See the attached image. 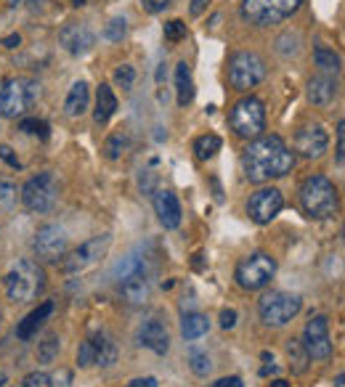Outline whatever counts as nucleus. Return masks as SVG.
<instances>
[{"instance_id": "obj_54", "label": "nucleus", "mask_w": 345, "mask_h": 387, "mask_svg": "<svg viewBox=\"0 0 345 387\" xmlns=\"http://www.w3.org/2000/svg\"><path fill=\"white\" fill-rule=\"evenodd\" d=\"M0 326H3V313H0Z\"/></svg>"}, {"instance_id": "obj_34", "label": "nucleus", "mask_w": 345, "mask_h": 387, "mask_svg": "<svg viewBox=\"0 0 345 387\" xmlns=\"http://www.w3.org/2000/svg\"><path fill=\"white\" fill-rule=\"evenodd\" d=\"M128 32V21L122 17H115L106 27H103V40H109V43H120L122 37Z\"/></svg>"}, {"instance_id": "obj_17", "label": "nucleus", "mask_w": 345, "mask_h": 387, "mask_svg": "<svg viewBox=\"0 0 345 387\" xmlns=\"http://www.w3.org/2000/svg\"><path fill=\"white\" fill-rule=\"evenodd\" d=\"M327 143H329V135L322 125H306L300 128L297 135H295V152L306 159H316L322 154L327 152Z\"/></svg>"}, {"instance_id": "obj_52", "label": "nucleus", "mask_w": 345, "mask_h": 387, "mask_svg": "<svg viewBox=\"0 0 345 387\" xmlns=\"http://www.w3.org/2000/svg\"><path fill=\"white\" fill-rule=\"evenodd\" d=\"M72 6H86V0H72Z\"/></svg>"}, {"instance_id": "obj_41", "label": "nucleus", "mask_w": 345, "mask_h": 387, "mask_svg": "<svg viewBox=\"0 0 345 387\" xmlns=\"http://www.w3.org/2000/svg\"><path fill=\"white\" fill-rule=\"evenodd\" d=\"M141 3H144V11H149V14H159L170 6V0H141Z\"/></svg>"}, {"instance_id": "obj_14", "label": "nucleus", "mask_w": 345, "mask_h": 387, "mask_svg": "<svg viewBox=\"0 0 345 387\" xmlns=\"http://www.w3.org/2000/svg\"><path fill=\"white\" fill-rule=\"evenodd\" d=\"M32 250L40 260L59 263L69 250V239L64 234V228H59V226H43V228H37V234L32 239Z\"/></svg>"}, {"instance_id": "obj_12", "label": "nucleus", "mask_w": 345, "mask_h": 387, "mask_svg": "<svg viewBox=\"0 0 345 387\" xmlns=\"http://www.w3.org/2000/svg\"><path fill=\"white\" fill-rule=\"evenodd\" d=\"M117 342L109 332H96L90 335L80 345L77 350V366L80 369H88V366H101V369H109L112 364H117Z\"/></svg>"}, {"instance_id": "obj_2", "label": "nucleus", "mask_w": 345, "mask_h": 387, "mask_svg": "<svg viewBox=\"0 0 345 387\" xmlns=\"http://www.w3.org/2000/svg\"><path fill=\"white\" fill-rule=\"evenodd\" d=\"M115 281H117V292L125 303L144 305L152 297V286H155L149 260L141 255H128L115 270Z\"/></svg>"}, {"instance_id": "obj_6", "label": "nucleus", "mask_w": 345, "mask_h": 387, "mask_svg": "<svg viewBox=\"0 0 345 387\" xmlns=\"http://www.w3.org/2000/svg\"><path fill=\"white\" fill-rule=\"evenodd\" d=\"M303 0H241V19L255 27H274L290 19Z\"/></svg>"}, {"instance_id": "obj_44", "label": "nucleus", "mask_w": 345, "mask_h": 387, "mask_svg": "<svg viewBox=\"0 0 345 387\" xmlns=\"http://www.w3.org/2000/svg\"><path fill=\"white\" fill-rule=\"evenodd\" d=\"M213 387H244V385H241L239 377H224V379H218Z\"/></svg>"}, {"instance_id": "obj_47", "label": "nucleus", "mask_w": 345, "mask_h": 387, "mask_svg": "<svg viewBox=\"0 0 345 387\" xmlns=\"http://www.w3.org/2000/svg\"><path fill=\"white\" fill-rule=\"evenodd\" d=\"M165 75H168V72H165V64H159V69H157V83H162Z\"/></svg>"}, {"instance_id": "obj_19", "label": "nucleus", "mask_w": 345, "mask_h": 387, "mask_svg": "<svg viewBox=\"0 0 345 387\" xmlns=\"http://www.w3.org/2000/svg\"><path fill=\"white\" fill-rule=\"evenodd\" d=\"M152 204H155L157 218L165 228L172 231V228L181 226V202H178V197L172 194L170 188H157L152 194Z\"/></svg>"}, {"instance_id": "obj_38", "label": "nucleus", "mask_w": 345, "mask_h": 387, "mask_svg": "<svg viewBox=\"0 0 345 387\" xmlns=\"http://www.w3.org/2000/svg\"><path fill=\"white\" fill-rule=\"evenodd\" d=\"M24 387H53V379L46 371H32L24 377Z\"/></svg>"}, {"instance_id": "obj_18", "label": "nucleus", "mask_w": 345, "mask_h": 387, "mask_svg": "<svg viewBox=\"0 0 345 387\" xmlns=\"http://www.w3.org/2000/svg\"><path fill=\"white\" fill-rule=\"evenodd\" d=\"M59 43H61V48H64L67 53H72V56H86V53L96 46V34L90 32L88 24L72 21V24H67V27H61Z\"/></svg>"}, {"instance_id": "obj_11", "label": "nucleus", "mask_w": 345, "mask_h": 387, "mask_svg": "<svg viewBox=\"0 0 345 387\" xmlns=\"http://www.w3.org/2000/svg\"><path fill=\"white\" fill-rule=\"evenodd\" d=\"M274 273H276L274 257L266 252H255V255H250V257H244L239 266H237L234 279H237V284H239L241 289L258 292V289H263V286L274 279Z\"/></svg>"}, {"instance_id": "obj_5", "label": "nucleus", "mask_w": 345, "mask_h": 387, "mask_svg": "<svg viewBox=\"0 0 345 387\" xmlns=\"http://www.w3.org/2000/svg\"><path fill=\"white\" fill-rule=\"evenodd\" d=\"M40 96V85L27 77H11L0 85V117L17 119L21 117Z\"/></svg>"}, {"instance_id": "obj_30", "label": "nucleus", "mask_w": 345, "mask_h": 387, "mask_svg": "<svg viewBox=\"0 0 345 387\" xmlns=\"http://www.w3.org/2000/svg\"><path fill=\"white\" fill-rule=\"evenodd\" d=\"M313 59H316V67H322L324 72H340V56L327 46H316Z\"/></svg>"}, {"instance_id": "obj_28", "label": "nucleus", "mask_w": 345, "mask_h": 387, "mask_svg": "<svg viewBox=\"0 0 345 387\" xmlns=\"http://www.w3.org/2000/svg\"><path fill=\"white\" fill-rule=\"evenodd\" d=\"M287 358H290V369L295 371V374H306L308 371V364L310 358L308 353H306V348H303V342L300 339H290L287 342Z\"/></svg>"}, {"instance_id": "obj_53", "label": "nucleus", "mask_w": 345, "mask_h": 387, "mask_svg": "<svg viewBox=\"0 0 345 387\" xmlns=\"http://www.w3.org/2000/svg\"><path fill=\"white\" fill-rule=\"evenodd\" d=\"M6 385V374H3V371H0V387Z\"/></svg>"}, {"instance_id": "obj_50", "label": "nucleus", "mask_w": 345, "mask_h": 387, "mask_svg": "<svg viewBox=\"0 0 345 387\" xmlns=\"http://www.w3.org/2000/svg\"><path fill=\"white\" fill-rule=\"evenodd\" d=\"M335 387H345V374H337V379H335Z\"/></svg>"}, {"instance_id": "obj_15", "label": "nucleus", "mask_w": 345, "mask_h": 387, "mask_svg": "<svg viewBox=\"0 0 345 387\" xmlns=\"http://www.w3.org/2000/svg\"><path fill=\"white\" fill-rule=\"evenodd\" d=\"M282 207H284L282 191L274 188V186H268V188H258V191L250 197V202H247V215L255 220L258 226H266V223H271V220L282 212Z\"/></svg>"}, {"instance_id": "obj_31", "label": "nucleus", "mask_w": 345, "mask_h": 387, "mask_svg": "<svg viewBox=\"0 0 345 387\" xmlns=\"http://www.w3.org/2000/svg\"><path fill=\"white\" fill-rule=\"evenodd\" d=\"M19 130H21V133H32V135H37L40 141H46V138L51 135V128H48V122H46V119H37V117L21 119Z\"/></svg>"}, {"instance_id": "obj_43", "label": "nucleus", "mask_w": 345, "mask_h": 387, "mask_svg": "<svg viewBox=\"0 0 345 387\" xmlns=\"http://www.w3.org/2000/svg\"><path fill=\"white\" fill-rule=\"evenodd\" d=\"M207 8V0H191L189 6V14L191 17H202V11Z\"/></svg>"}, {"instance_id": "obj_27", "label": "nucleus", "mask_w": 345, "mask_h": 387, "mask_svg": "<svg viewBox=\"0 0 345 387\" xmlns=\"http://www.w3.org/2000/svg\"><path fill=\"white\" fill-rule=\"evenodd\" d=\"M128 149H130V133L128 130H117L103 141V157L106 159H120Z\"/></svg>"}, {"instance_id": "obj_24", "label": "nucleus", "mask_w": 345, "mask_h": 387, "mask_svg": "<svg viewBox=\"0 0 345 387\" xmlns=\"http://www.w3.org/2000/svg\"><path fill=\"white\" fill-rule=\"evenodd\" d=\"M88 99H90V88H88V83L77 80V83L69 88L67 101H64V112H67L69 117H80L88 109Z\"/></svg>"}, {"instance_id": "obj_13", "label": "nucleus", "mask_w": 345, "mask_h": 387, "mask_svg": "<svg viewBox=\"0 0 345 387\" xmlns=\"http://www.w3.org/2000/svg\"><path fill=\"white\" fill-rule=\"evenodd\" d=\"M21 202L27 210L32 212H48L53 210V204L59 202V183L53 178V172H37L34 178H30L21 186Z\"/></svg>"}, {"instance_id": "obj_3", "label": "nucleus", "mask_w": 345, "mask_h": 387, "mask_svg": "<svg viewBox=\"0 0 345 387\" xmlns=\"http://www.w3.org/2000/svg\"><path fill=\"white\" fill-rule=\"evenodd\" d=\"M3 284H6V295H8L11 303H34L46 292V270L40 268L34 260L24 257V260H17L14 268L6 273Z\"/></svg>"}, {"instance_id": "obj_36", "label": "nucleus", "mask_w": 345, "mask_h": 387, "mask_svg": "<svg viewBox=\"0 0 345 387\" xmlns=\"http://www.w3.org/2000/svg\"><path fill=\"white\" fill-rule=\"evenodd\" d=\"M115 83L120 85L122 90H130L133 83H136V69L130 67V64H122V67L115 69Z\"/></svg>"}, {"instance_id": "obj_20", "label": "nucleus", "mask_w": 345, "mask_h": 387, "mask_svg": "<svg viewBox=\"0 0 345 387\" xmlns=\"http://www.w3.org/2000/svg\"><path fill=\"white\" fill-rule=\"evenodd\" d=\"M138 342H141L144 348H149L152 353L165 355L168 350H170V335H168V326H165L159 319L144 321L141 329H138Z\"/></svg>"}, {"instance_id": "obj_1", "label": "nucleus", "mask_w": 345, "mask_h": 387, "mask_svg": "<svg viewBox=\"0 0 345 387\" xmlns=\"http://www.w3.org/2000/svg\"><path fill=\"white\" fill-rule=\"evenodd\" d=\"M241 168L250 183H268V181L284 178L287 172H293L295 152L279 135H263L244 149Z\"/></svg>"}, {"instance_id": "obj_33", "label": "nucleus", "mask_w": 345, "mask_h": 387, "mask_svg": "<svg viewBox=\"0 0 345 387\" xmlns=\"http://www.w3.org/2000/svg\"><path fill=\"white\" fill-rule=\"evenodd\" d=\"M189 364H191V371H194L197 377H207V374H210V369H213V364H210L207 353L197 350V348H191V350H189Z\"/></svg>"}, {"instance_id": "obj_9", "label": "nucleus", "mask_w": 345, "mask_h": 387, "mask_svg": "<svg viewBox=\"0 0 345 387\" xmlns=\"http://www.w3.org/2000/svg\"><path fill=\"white\" fill-rule=\"evenodd\" d=\"M228 125L239 138H258L266 130V106H263V101L255 96L239 99L228 115Z\"/></svg>"}, {"instance_id": "obj_26", "label": "nucleus", "mask_w": 345, "mask_h": 387, "mask_svg": "<svg viewBox=\"0 0 345 387\" xmlns=\"http://www.w3.org/2000/svg\"><path fill=\"white\" fill-rule=\"evenodd\" d=\"M210 332V321L202 316V313H184V319H181V335L184 339H199V337H205Z\"/></svg>"}, {"instance_id": "obj_35", "label": "nucleus", "mask_w": 345, "mask_h": 387, "mask_svg": "<svg viewBox=\"0 0 345 387\" xmlns=\"http://www.w3.org/2000/svg\"><path fill=\"white\" fill-rule=\"evenodd\" d=\"M59 355V337L51 335L46 342H40V350H37V358L40 364H53V358Z\"/></svg>"}, {"instance_id": "obj_37", "label": "nucleus", "mask_w": 345, "mask_h": 387, "mask_svg": "<svg viewBox=\"0 0 345 387\" xmlns=\"http://www.w3.org/2000/svg\"><path fill=\"white\" fill-rule=\"evenodd\" d=\"M186 37V24L181 21V19H172L165 24V40H170V43H178V40H184Z\"/></svg>"}, {"instance_id": "obj_10", "label": "nucleus", "mask_w": 345, "mask_h": 387, "mask_svg": "<svg viewBox=\"0 0 345 387\" xmlns=\"http://www.w3.org/2000/svg\"><path fill=\"white\" fill-rule=\"evenodd\" d=\"M266 77V61L253 51H237L228 61V83L237 90H250L263 83Z\"/></svg>"}, {"instance_id": "obj_23", "label": "nucleus", "mask_w": 345, "mask_h": 387, "mask_svg": "<svg viewBox=\"0 0 345 387\" xmlns=\"http://www.w3.org/2000/svg\"><path fill=\"white\" fill-rule=\"evenodd\" d=\"M51 313H53V303H51V300H48V303H40L32 310V313H27V316H24V321H21V324L17 326V337H19V339H32L34 332L43 326V321L48 319Z\"/></svg>"}, {"instance_id": "obj_8", "label": "nucleus", "mask_w": 345, "mask_h": 387, "mask_svg": "<svg viewBox=\"0 0 345 387\" xmlns=\"http://www.w3.org/2000/svg\"><path fill=\"white\" fill-rule=\"evenodd\" d=\"M303 308V300L293 295V292H282V289H274V292H266L258 300V313L260 321L268 324V326H284L300 313Z\"/></svg>"}, {"instance_id": "obj_42", "label": "nucleus", "mask_w": 345, "mask_h": 387, "mask_svg": "<svg viewBox=\"0 0 345 387\" xmlns=\"http://www.w3.org/2000/svg\"><path fill=\"white\" fill-rule=\"evenodd\" d=\"M221 326L224 329H234L237 326V310H231V308L221 310Z\"/></svg>"}, {"instance_id": "obj_22", "label": "nucleus", "mask_w": 345, "mask_h": 387, "mask_svg": "<svg viewBox=\"0 0 345 387\" xmlns=\"http://www.w3.org/2000/svg\"><path fill=\"white\" fill-rule=\"evenodd\" d=\"M115 112H117V96H115V90L109 88L106 83L99 85V90H96V112H93V122L96 125H106L109 119L115 117Z\"/></svg>"}, {"instance_id": "obj_29", "label": "nucleus", "mask_w": 345, "mask_h": 387, "mask_svg": "<svg viewBox=\"0 0 345 387\" xmlns=\"http://www.w3.org/2000/svg\"><path fill=\"white\" fill-rule=\"evenodd\" d=\"M221 146H224V141L218 138V135H213V133H207L202 135V138H197L194 141V154H197V159H213L215 154L221 152Z\"/></svg>"}, {"instance_id": "obj_45", "label": "nucleus", "mask_w": 345, "mask_h": 387, "mask_svg": "<svg viewBox=\"0 0 345 387\" xmlns=\"http://www.w3.org/2000/svg\"><path fill=\"white\" fill-rule=\"evenodd\" d=\"M3 46L6 48H19L21 46V37L19 34H8V37H3Z\"/></svg>"}, {"instance_id": "obj_4", "label": "nucleus", "mask_w": 345, "mask_h": 387, "mask_svg": "<svg viewBox=\"0 0 345 387\" xmlns=\"http://www.w3.org/2000/svg\"><path fill=\"white\" fill-rule=\"evenodd\" d=\"M300 204H303V210H306L308 218H316V220L332 218L337 212V204H340L337 188L324 175H310L300 186Z\"/></svg>"}, {"instance_id": "obj_49", "label": "nucleus", "mask_w": 345, "mask_h": 387, "mask_svg": "<svg viewBox=\"0 0 345 387\" xmlns=\"http://www.w3.org/2000/svg\"><path fill=\"white\" fill-rule=\"evenodd\" d=\"M268 387H290V382H284V379H274Z\"/></svg>"}, {"instance_id": "obj_46", "label": "nucleus", "mask_w": 345, "mask_h": 387, "mask_svg": "<svg viewBox=\"0 0 345 387\" xmlns=\"http://www.w3.org/2000/svg\"><path fill=\"white\" fill-rule=\"evenodd\" d=\"M130 387H157V379H155V377H146V379H136V382H130Z\"/></svg>"}, {"instance_id": "obj_16", "label": "nucleus", "mask_w": 345, "mask_h": 387, "mask_svg": "<svg viewBox=\"0 0 345 387\" xmlns=\"http://www.w3.org/2000/svg\"><path fill=\"white\" fill-rule=\"evenodd\" d=\"M303 348L308 358L313 361H327L332 355V339H329V324L324 316H316L306 324V332H303Z\"/></svg>"}, {"instance_id": "obj_32", "label": "nucleus", "mask_w": 345, "mask_h": 387, "mask_svg": "<svg viewBox=\"0 0 345 387\" xmlns=\"http://www.w3.org/2000/svg\"><path fill=\"white\" fill-rule=\"evenodd\" d=\"M17 183H11L8 178H0V212H8L17 204Z\"/></svg>"}, {"instance_id": "obj_51", "label": "nucleus", "mask_w": 345, "mask_h": 387, "mask_svg": "<svg viewBox=\"0 0 345 387\" xmlns=\"http://www.w3.org/2000/svg\"><path fill=\"white\" fill-rule=\"evenodd\" d=\"M6 3H8V6H14V8H17V6H21V3H24V0H6Z\"/></svg>"}, {"instance_id": "obj_40", "label": "nucleus", "mask_w": 345, "mask_h": 387, "mask_svg": "<svg viewBox=\"0 0 345 387\" xmlns=\"http://www.w3.org/2000/svg\"><path fill=\"white\" fill-rule=\"evenodd\" d=\"M0 159H3V162H6L8 168H17V170L21 168V162L17 159V154H14V149H11V146H6V143L0 146Z\"/></svg>"}, {"instance_id": "obj_21", "label": "nucleus", "mask_w": 345, "mask_h": 387, "mask_svg": "<svg viewBox=\"0 0 345 387\" xmlns=\"http://www.w3.org/2000/svg\"><path fill=\"white\" fill-rule=\"evenodd\" d=\"M337 96V80L329 75H319L308 83V101L316 106H329Z\"/></svg>"}, {"instance_id": "obj_48", "label": "nucleus", "mask_w": 345, "mask_h": 387, "mask_svg": "<svg viewBox=\"0 0 345 387\" xmlns=\"http://www.w3.org/2000/svg\"><path fill=\"white\" fill-rule=\"evenodd\" d=\"M260 374H263V377H268V374H276V366H274V364H271V366H263V369H260Z\"/></svg>"}, {"instance_id": "obj_39", "label": "nucleus", "mask_w": 345, "mask_h": 387, "mask_svg": "<svg viewBox=\"0 0 345 387\" xmlns=\"http://www.w3.org/2000/svg\"><path fill=\"white\" fill-rule=\"evenodd\" d=\"M343 159H345V122L340 119L337 122V165L343 168Z\"/></svg>"}, {"instance_id": "obj_7", "label": "nucleus", "mask_w": 345, "mask_h": 387, "mask_svg": "<svg viewBox=\"0 0 345 387\" xmlns=\"http://www.w3.org/2000/svg\"><path fill=\"white\" fill-rule=\"evenodd\" d=\"M109 247H112V236L109 234L93 236V239L83 241L77 250H72L69 255L61 257V270H64L67 276H80V273H86V270L96 268L103 257H106Z\"/></svg>"}, {"instance_id": "obj_25", "label": "nucleus", "mask_w": 345, "mask_h": 387, "mask_svg": "<svg viewBox=\"0 0 345 387\" xmlns=\"http://www.w3.org/2000/svg\"><path fill=\"white\" fill-rule=\"evenodd\" d=\"M175 88H178V106H189L194 101V80H191V67L186 61L175 64Z\"/></svg>"}]
</instances>
